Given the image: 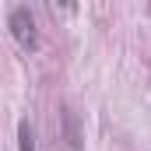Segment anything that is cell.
<instances>
[{"label":"cell","instance_id":"obj_1","mask_svg":"<svg viewBox=\"0 0 151 151\" xmlns=\"http://www.w3.org/2000/svg\"><path fill=\"white\" fill-rule=\"evenodd\" d=\"M7 28H11V35H14V42H18L21 49H35L39 46L35 14H32L28 7H14V11L7 14Z\"/></svg>","mask_w":151,"mask_h":151},{"label":"cell","instance_id":"obj_2","mask_svg":"<svg viewBox=\"0 0 151 151\" xmlns=\"http://www.w3.org/2000/svg\"><path fill=\"white\" fill-rule=\"evenodd\" d=\"M63 137H67V148L70 151L84 148V134H81V127H77V113L70 109V106L63 109Z\"/></svg>","mask_w":151,"mask_h":151},{"label":"cell","instance_id":"obj_3","mask_svg":"<svg viewBox=\"0 0 151 151\" xmlns=\"http://www.w3.org/2000/svg\"><path fill=\"white\" fill-rule=\"evenodd\" d=\"M18 151H35V130L28 119L18 123Z\"/></svg>","mask_w":151,"mask_h":151}]
</instances>
